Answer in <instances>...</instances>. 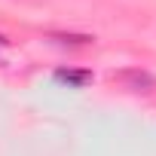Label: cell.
I'll return each mask as SVG.
<instances>
[{"mask_svg":"<svg viewBox=\"0 0 156 156\" xmlns=\"http://www.w3.org/2000/svg\"><path fill=\"white\" fill-rule=\"evenodd\" d=\"M0 43H6V40H3V37H0Z\"/></svg>","mask_w":156,"mask_h":156,"instance_id":"obj_2","label":"cell"},{"mask_svg":"<svg viewBox=\"0 0 156 156\" xmlns=\"http://www.w3.org/2000/svg\"><path fill=\"white\" fill-rule=\"evenodd\" d=\"M55 80H58V83H67V86H73V89H83V86L92 80V73H89V70H58Z\"/></svg>","mask_w":156,"mask_h":156,"instance_id":"obj_1","label":"cell"}]
</instances>
